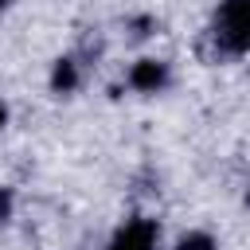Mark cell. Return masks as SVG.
Instances as JSON below:
<instances>
[{
	"mask_svg": "<svg viewBox=\"0 0 250 250\" xmlns=\"http://www.w3.org/2000/svg\"><path fill=\"white\" fill-rule=\"evenodd\" d=\"M215 55H242L250 51V0H223L211 23Z\"/></svg>",
	"mask_w": 250,
	"mask_h": 250,
	"instance_id": "1",
	"label": "cell"
},
{
	"mask_svg": "<svg viewBox=\"0 0 250 250\" xmlns=\"http://www.w3.org/2000/svg\"><path fill=\"white\" fill-rule=\"evenodd\" d=\"M156 238H160L156 219H129V223L105 242V250H156Z\"/></svg>",
	"mask_w": 250,
	"mask_h": 250,
	"instance_id": "2",
	"label": "cell"
},
{
	"mask_svg": "<svg viewBox=\"0 0 250 250\" xmlns=\"http://www.w3.org/2000/svg\"><path fill=\"white\" fill-rule=\"evenodd\" d=\"M168 78H172V74H168V62H160V59H141V62H133V70H129V86L141 90V94L164 90Z\"/></svg>",
	"mask_w": 250,
	"mask_h": 250,
	"instance_id": "3",
	"label": "cell"
},
{
	"mask_svg": "<svg viewBox=\"0 0 250 250\" xmlns=\"http://www.w3.org/2000/svg\"><path fill=\"white\" fill-rule=\"evenodd\" d=\"M78 86V62L74 59H59L55 70H51V90L55 94H70Z\"/></svg>",
	"mask_w": 250,
	"mask_h": 250,
	"instance_id": "4",
	"label": "cell"
},
{
	"mask_svg": "<svg viewBox=\"0 0 250 250\" xmlns=\"http://www.w3.org/2000/svg\"><path fill=\"white\" fill-rule=\"evenodd\" d=\"M176 250H219V242L211 234H203V230H191V234H184L176 242Z\"/></svg>",
	"mask_w": 250,
	"mask_h": 250,
	"instance_id": "5",
	"label": "cell"
},
{
	"mask_svg": "<svg viewBox=\"0 0 250 250\" xmlns=\"http://www.w3.org/2000/svg\"><path fill=\"white\" fill-rule=\"evenodd\" d=\"M8 215H12V191L4 188L0 191V223H8Z\"/></svg>",
	"mask_w": 250,
	"mask_h": 250,
	"instance_id": "6",
	"label": "cell"
},
{
	"mask_svg": "<svg viewBox=\"0 0 250 250\" xmlns=\"http://www.w3.org/2000/svg\"><path fill=\"white\" fill-rule=\"evenodd\" d=\"M4 121H8V105L0 102V129H4Z\"/></svg>",
	"mask_w": 250,
	"mask_h": 250,
	"instance_id": "7",
	"label": "cell"
},
{
	"mask_svg": "<svg viewBox=\"0 0 250 250\" xmlns=\"http://www.w3.org/2000/svg\"><path fill=\"white\" fill-rule=\"evenodd\" d=\"M4 4H8V0H0V12H4Z\"/></svg>",
	"mask_w": 250,
	"mask_h": 250,
	"instance_id": "8",
	"label": "cell"
}]
</instances>
